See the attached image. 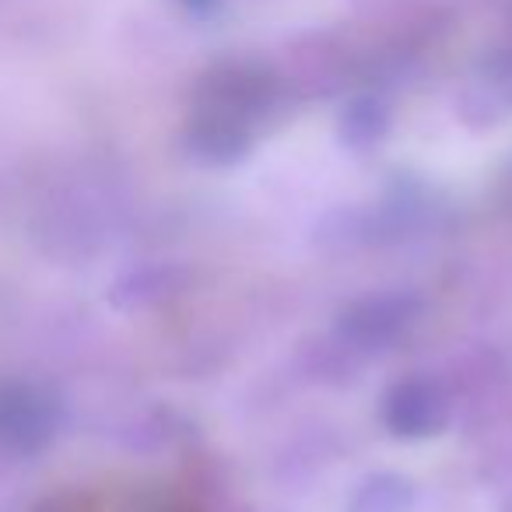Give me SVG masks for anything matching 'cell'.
I'll return each instance as SVG.
<instances>
[{"mask_svg":"<svg viewBox=\"0 0 512 512\" xmlns=\"http://www.w3.org/2000/svg\"><path fill=\"white\" fill-rule=\"evenodd\" d=\"M50 439V411L46 404L18 383H0V449L32 453Z\"/></svg>","mask_w":512,"mask_h":512,"instance_id":"cell-1","label":"cell"}]
</instances>
